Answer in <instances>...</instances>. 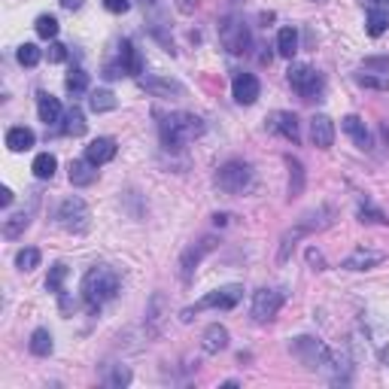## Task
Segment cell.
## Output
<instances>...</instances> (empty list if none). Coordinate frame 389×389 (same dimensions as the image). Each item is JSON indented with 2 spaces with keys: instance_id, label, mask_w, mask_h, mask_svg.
I'll return each mask as SVG.
<instances>
[{
  "instance_id": "obj_39",
  "label": "cell",
  "mask_w": 389,
  "mask_h": 389,
  "mask_svg": "<svg viewBox=\"0 0 389 389\" xmlns=\"http://www.w3.org/2000/svg\"><path fill=\"white\" fill-rule=\"evenodd\" d=\"M46 55H49V61H52V64H61V61L67 58V46L52 40V43H49V52H46Z\"/></svg>"
},
{
  "instance_id": "obj_43",
  "label": "cell",
  "mask_w": 389,
  "mask_h": 389,
  "mask_svg": "<svg viewBox=\"0 0 389 389\" xmlns=\"http://www.w3.org/2000/svg\"><path fill=\"white\" fill-rule=\"evenodd\" d=\"M0 204H4V207H9V204H13V192H9V189H0Z\"/></svg>"
},
{
  "instance_id": "obj_25",
  "label": "cell",
  "mask_w": 389,
  "mask_h": 389,
  "mask_svg": "<svg viewBox=\"0 0 389 389\" xmlns=\"http://www.w3.org/2000/svg\"><path fill=\"white\" fill-rule=\"evenodd\" d=\"M28 347H31L33 356H49V353L55 350V344H52V331H49V328H33Z\"/></svg>"
},
{
  "instance_id": "obj_14",
  "label": "cell",
  "mask_w": 389,
  "mask_h": 389,
  "mask_svg": "<svg viewBox=\"0 0 389 389\" xmlns=\"http://www.w3.org/2000/svg\"><path fill=\"white\" fill-rule=\"evenodd\" d=\"M140 88H146L155 98H182L186 95L182 83H177V79H170V76H143Z\"/></svg>"
},
{
  "instance_id": "obj_8",
  "label": "cell",
  "mask_w": 389,
  "mask_h": 389,
  "mask_svg": "<svg viewBox=\"0 0 389 389\" xmlns=\"http://www.w3.org/2000/svg\"><path fill=\"white\" fill-rule=\"evenodd\" d=\"M219 40H222V46L232 55H244V52H249V46H253V37H249L247 21H240L234 16H228L219 25Z\"/></svg>"
},
{
  "instance_id": "obj_36",
  "label": "cell",
  "mask_w": 389,
  "mask_h": 389,
  "mask_svg": "<svg viewBox=\"0 0 389 389\" xmlns=\"http://www.w3.org/2000/svg\"><path fill=\"white\" fill-rule=\"evenodd\" d=\"M33 28H37V37H43V40H55V37H58V19H55V16H40Z\"/></svg>"
},
{
  "instance_id": "obj_18",
  "label": "cell",
  "mask_w": 389,
  "mask_h": 389,
  "mask_svg": "<svg viewBox=\"0 0 389 389\" xmlns=\"http://www.w3.org/2000/svg\"><path fill=\"white\" fill-rule=\"evenodd\" d=\"M201 347H204V353H210V356L222 353L228 347V328L219 326V323L207 326V328H204V335H201Z\"/></svg>"
},
{
  "instance_id": "obj_3",
  "label": "cell",
  "mask_w": 389,
  "mask_h": 389,
  "mask_svg": "<svg viewBox=\"0 0 389 389\" xmlns=\"http://www.w3.org/2000/svg\"><path fill=\"white\" fill-rule=\"evenodd\" d=\"M331 207H316L311 213H304L299 222H295V228H289V232L283 234L280 240V249H277V261L283 265V261H289V256L295 253V247H299V240L307 237V234H316V232H323V228H328L331 222Z\"/></svg>"
},
{
  "instance_id": "obj_19",
  "label": "cell",
  "mask_w": 389,
  "mask_h": 389,
  "mask_svg": "<svg viewBox=\"0 0 389 389\" xmlns=\"http://www.w3.org/2000/svg\"><path fill=\"white\" fill-rule=\"evenodd\" d=\"M341 128L353 137V143H356L359 150H371V134H368V128H365V119L344 116V119H341Z\"/></svg>"
},
{
  "instance_id": "obj_15",
  "label": "cell",
  "mask_w": 389,
  "mask_h": 389,
  "mask_svg": "<svg viewBox=\"0 0 389 389\" xmlns=\"http://www.w3.org/2000/svg\"><path fill=\"white\" fill-rule=\"evenodd\" d=\"M116 152H119V146H116V140H113V137H98V140H91V143L85 146V158H88V162L95 165V167L113 162V158H116Z\"/></svg>"
},
{
  "instance_id": "obj_12",
  "label": "cell",
  "mask_w": 389,
  "mask_h": 389,
  "mask_svg": "<svg viewBox=\"0 0 389 389\" xmlns=\"http://www.w3.org/2000/svg\"><path fill=\"white\" fill-rule=\"evenodd\" d=\"M265 125H268V131L280 134L283 140H289V143H299V140H301L299 116H295V113H289V110H274L271 116L265 119Z\"/></svg>"
},
{
  "instance_id": "obj_2",
  "label": "cell",
  "mask_w": 389,
  "mask_h": 389,
  "mask_svg": "<svg viewBox=\"0 0 389 389\" xmlns=\"http://www.w3.org/2000/svg\"><path fill=\"white\" fill-rule=\"evenodd\" d=\"M204 131H207V125L194 113H170L162 119V143L167 150H180V146L198 140Z\"/></svg>"
},
{
  "instance_id": "obj_30",
  "label": "cell",
  "mask_w": 389,
  "mask_h": 389,
  "mask_svg": "<svg viewBox=\"0 0 389 389\" xmlns=\"http://www.w3.org/2000/svg\"><path fill=\"white\" fill-rule=\"evenodd\" d=\"M88 107L95 110V113H110V110H116V95L107 91V88H98V91H91Z\"/></svg>"
},
{
  "instance_id": "obj_24",
  "label": "cell",
  "mask_w": 389,
  "mask_h": 389,
  "mask_svg": "<svg viewBox=\"0 0 389 389\" xmlns=\"http://www.w3.org/2000/svg\"><path fill=\"white\" fill-rule=\"evenodd\" d=\"M31 170H33V177L37 180H52L55 170H58V158H55L52 152H40L37 158H33Z\"/></svg>"
},
{
  "instance_id": "obj_42",
  "label": "cell",
  "mask_w": 389,
  "mask_h": 389,
  "mask_svg": "<svg viewBox=\"0 0 389 389\" xmlns=\"http://www.w3.org/2000/svg\"><path fill=\"white\" fill-rule=\"evenodd\" d=\"M122 73H125L122 61H116V64H107V67H104V79H119Z\"/></svg>"
},
{
  "instance_id": "obj_38",
  "label": "cell",
  "mask_w": 389,
  "mask_h": 389,
  "mask_svg": "<svg viewBox=\"0 0 389 389\" xmlns=\"http://www.w3.org/2000/svg\"><path fill=\"white\" fill-rule=\"evenodd\" d=\"M356 83L365 85V88H380V91L389 88V79H386V76H371V73H359Z\"/></svg>"
},
{
  "instance_id": "obj_13",
  "label": "cell",
  "mask_w": 389,
  "mask_h": 389,
  "mask_svg": "<svg viewBox=\"0 0 389 389\" xmlns=\"http://www.w3.org/2000/svg\"><path fill=\"white\" fill-rule=\"evenodd\" d=\"M261 95V83L253 76V73H237L232 79V98L237 100L240 107H249V104H256Z\"/></svg>"
},
{
  "instance_id": "obj_16",
  "label": "cell",
  "mask_w": 389,
  "mask_h": 389,
  "mask_svg": "<svg viewBox=\"0 0 389 389\" xmlns=\"http://www.w3.org/2000/svg\"><path fill=\"white\" fill-rule=\"evenodd\" d=\"M311 140L316 150H331V146H335V122L328 116H313L311 119Z\"/></svg>"
},
{
  "instance_id": "obj_21",
  "label": "cell",
  "mask_w": 389,
  "mask_h": 389,
  "mask_svg": "<svg viewBox=\"0 0 389 389\" xmlns=\"http://www.w3.org/2000/svg\"><path fill=\"white\" fill-rule=\"evenodd\" d=\"M33 131L25 128V125H16V128H9L6 131V146H9V152H28L31 146H33Z\"/></svg>"
},
{
  "instance_id": "obj_31",
  "label": "cell",
  "mask_w": 389,
  "mask_h": 389,
  "mask_svg": "<svg viewBox=\"0 0 389 389\" xmlns=\"http://www.w3.org/2000/svg\"><path fill=\"white\" fill-rule=\"evenodd\" d=\"M40 249L37 247H25V249H19V256H16V265H19V271H25V274H31V271H37L40 268Z\"/></svg>"
},
{
  "instance_id": "obj_41",
  "label": "cell",
  "mask_w": 389,
  "mask_h": 389,
  "mask_svg": "<svg viewBox=\"0 0 389 389\" xmlns=\"http://www.w3.org/2000/svg\"><path fill=\"white\" fill-rule=\"evenodd\" d=\"M107 383H110V386H125V383H131V371H128V368H116V374H113Z\"/></svg>"
},
{
  "instance_id": "obj_17",
  "label": "cell",
  "mask_w": 389,
  "mask_h": 389,
  "mask_svg": "<svg viewBox=\"0 0 389 389\" xmlns=\"http://www.w3.org/2000/svg\"><path fill=\"white\" fill-rule=\"evenodd\" d=\"M383 259H386L383 253H371V249L359 247V249H353L344 261H341V268H344V271H371V268L380 265Z\"/></svg>"
},
{
  "instance_id": "obj_33",
  "label": "cell",
  "mask_w": 389,
  "mask_h": 389,
  "mask_svg": "<svg viewBox=\"0 0 389 389\" xmlns=\"http://www.w3.org/2000/svg\"><path fill=\"white\" fill-rule=\"evenodd\" d=\"M64 280H67V265H64V261H58V265H52L49 277H46V289L55 292V295H61Z\"/></svg>"
},
{
  "instance_id": "obj_27",
  "label": "cell",
  "mask_w": 389,
  "mask_h": 389,
  "mask_svg": "<svg viewBox=\"0 0 389 389\" xmlns=\"http://www.w3.org/2000/svg\"><path fill=\"white\" fill-rule=\"evenodd\" d=\"M31 225V213L28 210H21V213H13L9 219L4 222V237H9V240H16V237H21L25 234V228Z\"/></svg>"
},
{
  "instance_id": "obj_11",
  "label": "cell",
  "mask_w": 389,
  "mask_h": 389,
  "mask_svg": "<svg viewBox=\"0 0 389 389\" xmlns=\"http://www.w3.org/2000/svg\"><path fill=\"white\" fill-rule=\"evenodd\" d=\"M216 249V237H201L198 244H192L189 249H182V256H180V280L182 283H189L192 280V274L198 271V265L204 261V256L207 253H213Z\"/></svg>"
},
{
  "instance_id": "obj_23",
  "label": "cell",
  "mask_w": 389,
  "mask_h": 389,
  "mask_svg": "<svg viewBox=\"0 0 389 389\" xmlns=\"http://www.w3.org/2000/svg\"><path fill=\"white\" fill-rule=\"evenodd\" d=\"M119 61H122V67H125V73H140L143 71V58H140V52L134 49V43L131 40H122V46H119Z\"/></svg>"
},
{
  "instance_id": "obj_7",
  "label": "cell",
  "mask_w": 389,
  "mask_h": 389,
  "mask_svg": "<svg viewBox=\"0 0 389 389\" xmlns=\"http://www.w3.org/2000/svg\"><path fill=\"white\" fill-rule=\"evenodd\" d=\"M55 219H58V225L64 228V232L83 234V232H88V222H91L88 204H85L83 198H76V194H71V198H64V201L58 204V213H55Z\"/></svg>"
},
{
  "instance_id": "obj_32",
  "label": "cell",
  "mask_w": 389,
  "mask_h": 389,
  "mask_svg": "<svg viewBox=\"0 0 389 389\" xmlns=\"http://www.w3.org/2000/svg\"><path fill=\"white\" fill-rule=\"evenodd\" d=\"M64 85H67V91H71V95H83V91H88V73L83 71V67H73V71L67 73Z\"/></svg>"
},
{
  "instance_id": "obj_37",
  "label": "cell",
  "mask_w": 389,
  "mask_h": 389,
  "mask_svg": "<svg viewBox=\"0 0 389 389\" xmlns=\"http://www.w3.org/2000/svg\"><path fill=\"white\" fill-rule=\"evenodd\" d=\"M359 219H362V222H389V219H386V213H383V210H377L371 201L359 204Z\"/></svg>"
},
{
  "instance_id": "obj_29",
  "label": "cell",
  "mask_w": 389,
  "mask_h": 389,
  "mask_svg": "<svg viewBox=\"0 0 389 389\" xmlns=\"http://www.w3.org/2000/svg\"><path fill=\"white\" fill-rule=\"evenodd\" d=\"M286 165H289V198H299L304 192V167L299 158H286Z\"/></svg>"
},
{
  "instance_id": "obj_44",
  "label": "cell",
  "mask_w": 389,
  "mask_h": 389,
  "mask_svg": "<svg viewBox=\"0 0 389 389\" xmlns=\"http://www.w3.org/2000/svg\"><path fill=\"white\" fill-rule=\"evenodd\" d=\"M61 6L64 9H79V6H83V0H61Z\"/></svg>"
},
{
  "instance_id": "obj_40",
  "label": "cell",
  "mask_w": 389,
  "mask_h": 389,
  "mask_svg": "<svg viewBox=\"0 0 389 389\" xmlns=\"http://www.w3.org/2000/svg\"><path fill=\"white\" fill-rule=\"evenodd\" d=\"M104 9H107V13H128V9H131V4H128V0H104Z\"/></svg>"
},
{
  "instance_id": "obj_10",
  "label": "cell",
  "mask_w": 389,
  "mask_h": 389,
  "mask_svg": "<svg viewBox=\"0 0 389 389\" xmlns=\"http://www.w3.org/2000/svg\"><path fill=\"white\" fill-rule=\"evenodd\" d=\"M289 85L299 91L301 98H316L323 91V76H319L311 64H292L289 67Z\"/></svg>"
},
{
  "instance_id": "obj_28",
  "label": "cell",
  "mask_w": 389,
  "mask_h": 389,
  "mask_svg": "<svg viewBox=\"0 0 389 389\" xmlns=\"http://www.w3.org/2000/svg\"><path fill=\"white\" fill-rule=\"evenodd\" d=\"M277 52L283 55V58H292V55L299 52V33H295V28H280V33H277Z\"/></svg>"
},
{
  "instance_id": "obj_35",
  "label": "cell",
  "mask_w": 389,
  "mask_h": 389,
  "mask_svg": "<svg viewBox=\"0 0 389 389\" xmlns=\"http://www.w3.org/2000/svg\"><path fill=\"white\" fill-rule=\"evenodd\" d=\"M389 25V9H368V33L371 37H380Z\"/></svg>"
},
{
  "instance_id": "obj_1",
  "label": "cell",
  "mask_w": 389,
  "mask_h": 389,
  "mask_svg": "<svg viewBox=\"0 0 389 389\" xmlns=\"http://www.w3.org/2000/svg\"><path fill=\"white\" fill-rule=\"evenodd\" d=\"M122 289V277L110 265H95L83 277V301L88 311H100L107 301H113Z\"/></svg>"
},
{
  "instance_id": "obj_4",
  "label": "cell",
  "mask_w": 389,
  "mask_h": 389,
  "mask_svg": "<svg viewBox=\"0 0 389 389\" xmlns=\"http://www.w3.org/2000/svg\"><path fill=\"white\" fill-rule=\"evenodd\" d=\"M292 353L299 356L307 368L311 371H326V374H331V377H341L338 371H341V362H338V356L331 353L323 341H316V338H295L292 341Z\"/></svg>"
},
{
  "instance_id": "obj_26",
  "label": "cell",
  "mask_w": 389,
  "mask_h": 389,
  "mask_svg": "<svg viewBox=\"0 0 389 389\" xmlns=\"http://www.w3.org/2000/svg\"><path fill=\"white\" fill-rule=\"evenodd\" d=\"M61 131L67 137H79V134H85V116H83V110L79 107H71L64 113V125H61Z\"/></svg>"
},
{
  "instance_id": "obj_34",
  "label": "cell",
  "mask_w": 389,
  "mask_h": 389,
  "mask_svg": "<svg viewBox=\"0 0 389 389\" xmlns=\"http://www.w3.org/2000/svg\"><path fill=\"white\" fill-rule=\"evenodd\" d=\"M16 58H19L21 67H37L40 58H43V52H40L33 43H21V46H19V52H16Z\"/></svg>"
},
{
  "instance_id": "obj_5",
  "label": "cell",
  "mask_w": 389,
  "mask_h": 389,
  "mask_svg": "<svg viewBox=\"0 0 389 389\" xmlns=\"http://www.w3.org/2000/svg\"><path fill=\"white\" fill-rule=\"evenodd\" d=\"M244 299V286H219V289H213L210 295H204V299L198 304H192L182 311V319H192V313H201V311H232V307H237V301Z\"/></svg>"
},
{
  "instance_id": "obj_9",
  "label": "cell",
  "mask_w": 389,
  "mask_h": 389,
  "mask_svg": "<svg viewBox=\"0 0 389 389\" xmlns=\"http://www.w3.org/2000/svg\"><path fill=\"white\" fill-rule=\"evenodd\" d=\"M283 301H286L283 289H259L253 295V307H249V313H253L256 323H271V319L280 313Z\"/></svg>"
},
{
  "instance_id": "obj_20",
  "label": "cell",
  "mask_w": 389,
  "mask_h": 389,
  "mask_svg": "<svg viewBox=\"0 0 389 389\" xmlns=\"http://www.w3.org/2000/svg\"><path fill=\"white\" fill-rule=\"evenodd\" d=\"M37 113H40V122H46V125H55V122L64 119V110L58 104V98L46 95V91L37 95Z\"/></svg>"
},
{
  "instance_id": "obj_6",
  "label": "cell",
  "mask_w": 389,
  "mask_h": 389,
  "mask_svg": "<svg viewBox=\"0 0 389 389\" xmlns=\"http://www.w3.org/2000/svg\"><path fill=\"white\" fill-rule=\"evenodd\" d=\"M216 186H219L225 194H240L253 186V167L240 158H232L225 162L219 170H216Z\"/></svg>"
},
{
  "instance_id": "obj_22",
  "label": "cell",
  "mask_w": 389,
  "mask_h": 389,
  "mask_svg": "<svg viewBox=\"0 0 389 389\" xmlns=\"http://www.w3.org/2000/svg\"><path fill=\"white\" fill-rule=\"evenodd\" d=\"M98 180V167L83 155L79 162H71V182L73 186H91Z\"/></svg>"
}]
</instances>
